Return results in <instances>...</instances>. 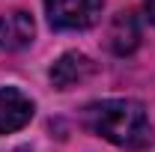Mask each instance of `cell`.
<instances>
[{
  "mask_svg": "<svg viewBox=\"0 0 155 152\" xmlns=\"http://www.w3.org/2000/svg\"><path fill=\"white\" fill-rule=\"evenodd\" d=\"M87 128L104 140H110L114 146L122 149H143L152 143V125L146 107L134 98H104L93 101L84 111Z\"/></svg>",
  "mask_w": 155,
  "mask_h": 152,
  "instance_id": "6da1fadb",
  "label": "cell"
},
{
  "mask_svg": "<svg viewBox=\"0 0 155 152\" xmlns=\"http://www.w3.org/2000/svg\"><path fill=\"white\" fill-rule=\"evenodd\" d=\"M104 0H45V12L57 30H87L101 18Z\"/></svg>",
  "mask_w": 155,
  "mask_h": 152,
  "instance_id": "7a4b0ae2",
  "label": "cell"
},
{
  "mask_svg": "<svg viewBox=\"0 0 155 152\" xmlns=\"http://www.w3.org/2000/svg\"><path fill=\"white\" fill-rule=\"evenodd\" d=\"M33 119V101L15 87H0V134L18 131Z\"/></svg>",
  "mask_w": 155,
  "mask_h": 152,
  "instance_id": "3957f363",
  "label": "cell"
},
{
  "mask_svg": "<svg viewBox=\"0 0 155 152\" xmlns=\"http://www.w3.org/2000/svg\"><path fill=\"white\" fill-rule=\"evenodd\" d=\"M36 24L30 18V12L12 9L0 15V51H21L33 42Z\"/></svg>",
  "mask_w": 155,
  "mask_h": 152,
  "instance_id": "277c9868",
  "label": "cell"
},
{
  "mask_svg": "<svg viewBox=\"0 0 155 152\" xmlns=\"http://www.w3.org/2000/svg\"><path fill=\"white\" fill-rule=\"evenodd\" d=\"M96 72V63L87 57V54H78V51H69V54H63V57L51 66V84L57 87V90H69V87H78L81 81H87V78Z\"/></svg>",
  "mask_w": 155,
  "mask_h": 152,
  "instance_id": "5b68a950",
  "label": "cell"
},
{
  "mask_svg": "<svg viewBox=\"0 0 155 152\" xmlns=\"http://www.w3.org/2000/svg\"><path fill=\"white\" fill-rule=\"evenodd\" d=\"M107 45L116 57H128L140 45V24L134 12H116L110 27H107Z\"/></svg>",
  "mask_w": 155,
  "mask_h": 152,
  "instance_id": "8992f818",
  "label": "cell"
}]
</instances>
